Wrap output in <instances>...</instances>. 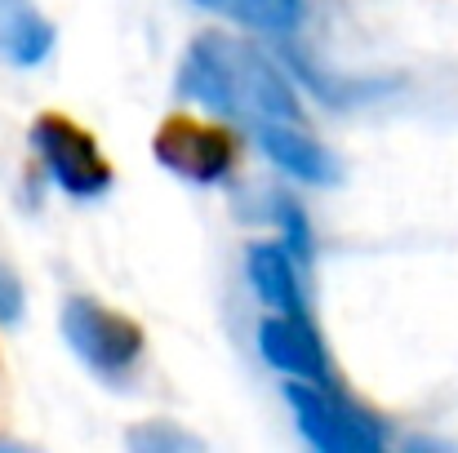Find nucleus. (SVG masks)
Listing matches in <instances>:
<instances>
[{
	"instance_id": "12",
	"label": "nucleus",
	"mask_w": 458,
	"mask_h": 453,
	"mask_svg": "<svg viewBox=\"0 0 458 453\" xmlns=\"http://www.w3.org/2000/svg\"><path fill=\"white\" fill-rule=\"evenodd\" d=\"M22 311H27V289L13 276V267L0 263V324H18Z\"/></svg>"
},
{
	"instance_id": "11",
	"label": "nucleus",
	"mask_w": 458,
	"mask_h": 453,
	"mask_svg": "<svg viewBox=\"0 0 458 453\" xmlns=\"http://www.w3.org/2000/svg\"><path fill=\"white\" fill-rule=\"evenodd\" d=\"M130 449L134 453H182V449H205V445H200L196 436H187L182 427L156 418L148 427H134V432H130Z\"/></svg>"
},
{
	"instance_id": "2",
	"label": "nucleus",
	"mask_w": 458,
	"mask_h": 453,
	"mask_svg": "<svg viewBox=\"0 0 458 453\" xmlns=\"http://www.w3.org/2000/svg\"><path fill=\"white\" fill-rule=\"evenodd\" d=\"M63 338L85 360L89 373H98L103 382H116V387L130 382L148 356V333L130 315L94 298L63 302Z\"/></svg>"
},
{
	"instance_id": "3",
	"label": "nucleus",
	"mask_w": 458,
	"mask_h": 453,
	"mask_svg": "<svg viewBox=\"0 0 458 453\" xmlns=\"http://www.w3.org/2000/svg\"><path fill=\"white\" fill-rule=\"evenodd\" d=\"M285 400L294 409V423L303 440L320 453H378L387 445V432L378 418L360 414L356 405L338 400L329 382H290Z\"/></svg>"
},
{
	"instance_id": "6",
	"label": "nucleus",
	"mask_w": 458,
	"mask_h": 453,
	"mask_svg": "<svg viewBox=\"0 0 458 453\" xmlns=\"http://www.w3.org/2000/svg\"><path fill=\"white\" fill-rule=\"evenodd\" d=\"M259 351L285 378L329 382V360H325V347L307 315H267L259 324Z\"/></svg>"
},
{
	"instance_id": "1",
	"label": "nucleus",
	"mask_w": 458,
	"mask_h": 453,
	"mask_svg": "<svg viewBox=\"0 0 458 453\" xmlns=\"http://www.w3.org/2000/svg\"><path fill=\"white\" fill-rule=\"evenodd\" d=\"M178 94L196 98L223 116L241 121H294L303 125V107L290 89V80L276 71L267 54H259L245 40L232 36H196L178 67Z\"/></svg>"
},
{
	"instance_id": "7",
	"label": "nucleus",
	"mask_w": 458,
	"mask_h": 453,
	"mask_svg": "<svg viewBox=\"0 0 458 453\" xmlns=\"http://www.w3.org/2000/svg\"><path fill=\"white\" fill-rule=\"evenodd\" d=\"M259 147L272 155L276 169H285L290 178H303V182H338V164L334 155L320 147L311 134H303V125L294 121H259Z\"/></svg>"
},
{
	"instance_id": "4",
	"label": "nucleus",
	"mask_w": 458,
	"mask_h": 453,
	"mask_svg": "<svg viewBox=\"0 0 458 453\" xmlns=\"http://www.w3.org/2000/svg\"><path fill=\"white\" fill-rule=\"evenodd\" d=\"M31 143L40 151L49 178H54L67 196H76V200H98V196L112 187V160L98 151L94 134H89L85 125H76V121L58 116V112H45V116H36V125H31Z\"/></svg>"
},
{
	"instance_id": "9",
	"label": "nucleus",
	"mask_w": 458,
	"mask_h": 453,
	"mask_svg": "<svg viewBox=\"0 0 458 453\" xmlns=\"http://www.w3.org/2000/svg\"><path fill=\"white\" fill-rule=\"evenodd\" d=\"M54 49V27L31 0H0V58L13 67H36Z\"/></svg>"
},
{
	"instance_id": "8",
	"label": "nucleus",
	"mask_w": 458,
	"mask_h": 453,
	"mask_svg": "<svg viewBox=\"0 0 458 453\" xmlns=\"http://www.w3.org/2000/svg\"><path fill=\"white\" fill-rule=\"evenodd\" d=\"M245 272L254 294L281 315H307V298L299 285V258L285 245H254L245 254Z\"/></svg>"
},
{
	"instance_id": "10",
	"label": "nucleus",
	"mask_w": 458,
	"mask_h": 453,
	"mask_svg": "<svg viewBox=\"0 0 458 453\" xmlns=\"http://www.w3.org/2000/svg\"><path fill=\"white\" fill-rule=\"evenodd\" d=\"M196 4H205V9H214V13L241 22V27L276 31V36H285L303 22V0H196Z\"/></svg>"
},
{
	"instance_id": "5",
	"label": "nucleus",
	"mask_w": 458,
	"mask_h": 453,
	"mask_svg": "<svg viewBox=\"0 0 458 453\" xmlns=\"http://www.w3.org/2000/svg\"><path fill=\"white\" fill-rule=\"evenodd\" d=\"M156 160L187 182H223L236 169V138L218 125H200L191 116H169L156 130Z\"/></svg>"
}]
</instances>
